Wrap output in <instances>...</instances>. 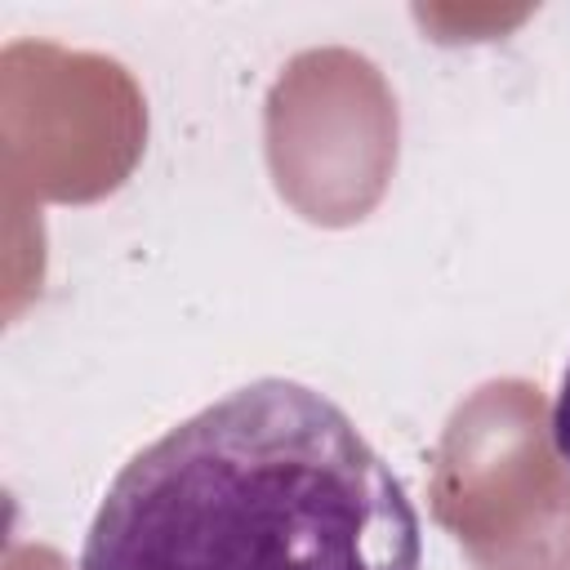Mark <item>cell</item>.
Segmentation results:
<instances>
[{
  "mask_svg": "<svg viewBox=\"0 0 570 570\" xmlns=\"http://www.w3.org/2000/svg\"><path fill=\"white\" fill-rule=\"evenodd\" d=\"M76 570H423V521L325 392L254 379L116 472Z\"/></svg>",
  "mask_w": 570,
  "mask_h": 570,
  "instance_id": "obj_1",
  "label": "cell"
},
{
  "mask_svg": "<svg viewBox=\"0 0 570 570\" xmlns=\"http://www.w3.org/2000/svg\"><path fill=\"white\" fill-rule=\"evenodd\" d=\"M552 445H557V459L570 468V361L561 370L557 401H552Z\"/></svg>",
  "mask_w": 570,
  "mask_h": 570,
  "instance_id": "obj_2",
  "label": "cell"
}]
</instances>
